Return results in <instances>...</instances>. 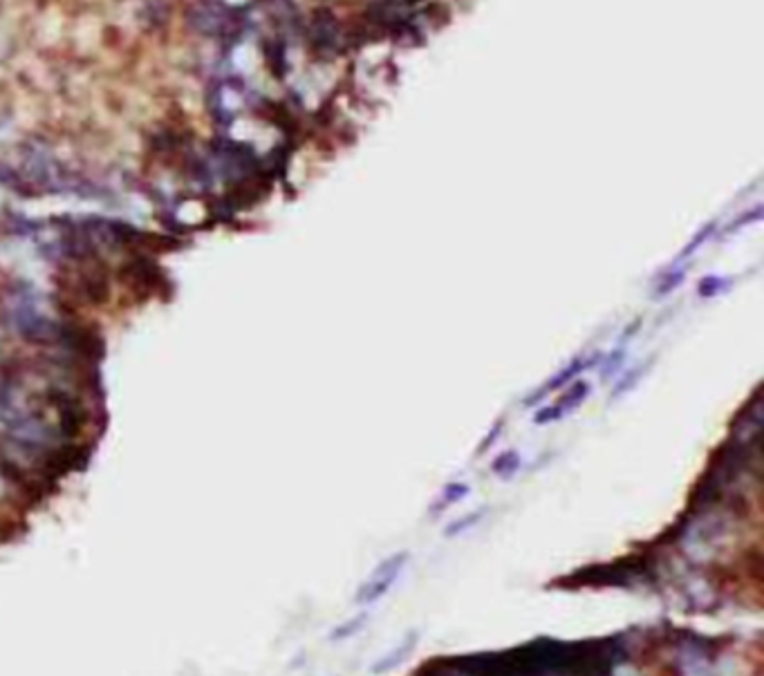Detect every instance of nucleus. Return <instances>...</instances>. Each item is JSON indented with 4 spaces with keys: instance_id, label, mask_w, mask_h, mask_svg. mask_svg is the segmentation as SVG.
Here are the masks:
<instances>
[{
    "instance_id": "1",
    "label": "nucleus",
    "mask_w": 764,
    "mask_h": 676,
    "mask_svg": "<svg viewBox=\"0 0 764 676\" xmlns=\"http://www.w3.org/2000/svg\"><path fill=\"white\" fill-rule=\"evenodd\" d=\"M406 563H408L406 551H399V553L386 558L384 563L370 574V578L364 585L359 587L357 598H354L357 605H375L379 598H384L390 591V587L397 582V578L401 576V569H404Z\"/></svg>"
},
{
    "instance_id": "2",
    "label": "nucleus",
    "mask_w": 764,
    "mask_h": 676,
    "mask_svg": "<svg viewBox=\"0 0 764 676\" xmlns=\"http://www.w3.org/2000/svg\"><path fill=\"white\" fill-rule=\"evenodd\" d=\"M590 390H592L590 383H585V381L574 383V386L567 388V392L554 405H549V408H545V410H540L538 414H536L533 421L538 425H543V423H554V421L567 417V414L574 412L578 405L590 397Z\"/></svg>"
},
{
    "instance_id": "3",
    "label": "nucleus",
    "mask_w": 764,
    "mask_h": 676,
    "mask_svg": "<svg viewBox=\"0 0 764 676\" xmlns=\"http://www.w3.org/2000/svg\"><path fill=\"white\" fill-rule=\"evenodd\" d=\"M596 361H598V354H594V356H587V359H585V356H578V359H574V361H572V363H570V365H567V368H563L561 372H556L554 377H552L549 381H547L545 386H543V388L538 390V394H533V397H529V399H527L524 403H527V405H531V403H536V401H538V399H543L547 392H554V390H561V388H565L567 383H570L572 379H576V377H578V374H581V372L590 370V368L594 365Z\"/></svg>"
},
{
    "instance_id": "4",
    "label": "nucleus",
    "mask_w": 764,
    "mask_h": 676,
    "mask_svg": "<svg viewBox=\"0 0 764 676\" xmlns=\"http://www.w3.org/2000/svg\"><path fill=\"white\" fill-rule=\"evenodd\" d=\"M415 640H417V636H415V634H410V636H408L406 640H401V643H399L397 647L392 650L390 654H386V657H381V659L373 665V668H370V672H373V674H384V672H390V670L399 668V665L410 657V652L415 650V645H417Z\"/></svg>"
},
{
    "instance_id": "5",
    "label": "nucleus",
    "mask_w": 764,
    "mask_h": 676,
    "mask_svg": "<svg viewBox=\"0 0 764 676\" xmlns=\"http://www.w3.org/2000/svg\"><path fill=\"white\" fill-rule=\"evenodd\" d=\"M469 495V486L464 482H455V484H449L446 488H444V493L437 497V502L430 506V513H444L446 508H451L453 504H458L460 499H464Z\"/></svg>"
},
{
    "instance_id": "6",
    "label": "nucleus",
    "mask_w": 764,
    "mask_h": 676,
    "mask_svg": "<svg viewBox=\"0 0 764 676\" xmlns=\"http://www.w3.org/2000/svg\"><path fill=\"white\" fill-rule=\"evenodd\" d=\"M518 468H520V455L515 450H507L493 462L491 471L498 477H502V480H509V477H513V473L518 471Z\"/></svg>"
},
{
    "instance_id": "7",
    "label": "nucleus",
    "mask_w": 764,
    "mask_h": 676,
    "mask_svg": "<svg viewBox=\"0 0 764 676\" xmlns=\"http://www.w3.org/2000/svg\"><path fill=\"white\" fill-rule=\"evenodd\" d=\"M366 622H368V613H359V616H354L352 620H345L343 625H338L336 629L329 631V638H332L334 643L348 640L350 636H354V634H359L361 629H364Z\"/></svg>"
},
{
    "instance_id": "8",
    "label": "nucleus",
    "mask_w": 764,
    "mask_h": 676,
    "mask_svg": "<svg viewBox=\"0 0 764 676\" xmlns=\"http://www.w3.org/2000/svg\"><path fill=\"white\" fill-rule=\"evenodd\" d=\"M684 278H686V267H679L677 272H675V267H673V269H670V272H668L662 280H659V285H657V289H655V296H657V298L668 296L670 291L677 289V287L681 285V280H684Z\"/></svg>"
},
{
    "instance_id": "9",
    "label": "nucleus",
    "mask_w": 764,
    "mask_h": 676,
    "mask_svg": "<svg viewBox=\"0 0 764 676\" xmlns=\"http://www.w3.org/2000/svg\"><path fill=\"white\" fill-rule=\"evenodd\" d=\"M713 231H715V224H708V226H704V228H701V231H699V233L695 235V240L690 242V244H686V249H684V251H681V253L677 256V260H675V262H684V260H688V258L693 256V253H697V251H699L697 246H701V244H704V242L708 240V237L713 235Z\"/></svg>"
},
{
    "instance_id": "10",
    "label": "nucleus",
    "mask_w": 764,
    "mask_h": 676,
    "mask_svg": "<svg viewBox=\"0 0 764 676\" xmlns=\"http://www.w3.org/2000/svg\"><path fill=\"white\" fill-rule=\"evenodd\" d=\"M726 283H728L726 278H719V276H706V278H701V280H699L697 291H699V296H701V298H713V296L717 294V291L726 289Z\"/></svg>"
},
{
    "instance_id": "11",
    "label": "nucleus",
    "mask_w": 764,
    "mask_h": 676,
    "mask_svg": "<svg viewBox=\"0 0 764 676\" xmlns=\"http://www.w3.org/2000/svg\"><path fill=\"white\" fill-rule=\"evenodd\" d=\"M482 515H484V508H482L480 513H471V515H467L464 519H458V522H453V524L446 528V535H449V537H453V535H458V533L469 531L471 526H476V524L480 522Z\"/></svg>"
},
{
    "instance_id": "12",
    "label": "nucleus",
    "mask_w": 764,
    "mask_h": 676,
    "mask_svg": "<svg viewBox=\"0 0 764 676\" xmlns=\"http://www.w3.org/2000/svg\"><path fill=\"white\" fill-rule=\"evenodd\" d=\"M648 365H641V368H637V370H632V372H630L627 374V377H625V381L623 383H618V386H616V390H614V397H618V394H623L630 386H632V383L639 379V377H641V372L646 370Z\"/></svg>"
},
{
    "instance_id": "13",
    "label": "nucleus",
    "mask_w": 764,
    "mask_h": 676,
    "mask_svg": "<svg viewBox=\"0 0 764 676\" xmlns=\"http://www.w3.org/2000/svg\"><path fill=\"white\" fill-rule=\"evenodd\" d=\"M500 432H502V421H498V423L493 425V428H491V432H489V437H487V439L482 441V446H480V450H478V453H480V455H482V453H487V450L491 448V443H493V441H495V439H498V437H500Z\"/></svg>"
}]
</instances>
